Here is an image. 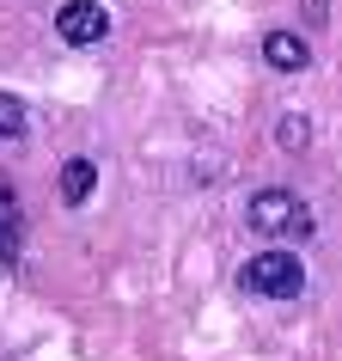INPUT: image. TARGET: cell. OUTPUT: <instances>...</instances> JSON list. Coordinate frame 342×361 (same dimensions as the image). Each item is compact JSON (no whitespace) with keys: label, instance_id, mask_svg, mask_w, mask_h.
Listing matches in <instances>:
<instances>
[{"label":"cell","instance_id":"1","mask_svg":"<svg viewBox=\"0 0 342 361\" xmlns=\"http://www.w3.org/2000/svg\"><path fill=\"white\" fill-rule=\"evenodd\" d=\"M245 227L257 239H312L318 221L305 209V196H293L287 184H263V190H251L245 202Z\"/></svg>","mask_w":342,"mask_h":361},{"label":"cell","instance_id":"2","mask_svg":"<svg viewBox=\"0 0 342 361\" xmlns=\"http://www.w3.org/2000/svg\"><path fill=\"white\" fill-rule=\"evenodd\" d=\"M239 288H245L251 300H300L305 294V264L293 251L269 245V251H257V257L239 264Z\"/></svg>","mask_w":342,"mask_h":361},{"label":"cell","instance_id":"3","mask_svg":"<svg viewBox=\"0 0 342 361\" xmlns=\"http://www.w3.org/2000/svg\"><path fill=\"white\" fill-rule=\"evenodd\" d=\"M56 37L68 49H98L110 37V6L104 0H61L56 6Z\"/></svg>","mask_w":342,"mask_h":361},{"label":"cell","instance_id":"4","mask_svg":"<svg viewBox=\"0 0 342 361\" xmlns=\"http://www.w3.org/2000/svg\"><path fill=\"white\" fill-rule=\"evenodd\" d=\"M25 257V196L19 184L0 171V276H13Z\"/></svg>","mask_w":342,"mask_h":361},{"label":"cell","instance_id":"5","mask_svg":"<svg viewBox=\"0 0 342 361\" xmlns=\"http://www.w3.org/2000/svg\"><path fill=\"white\" fill-rule=\"evenodd\" d=\"M263 68L269 74H305V68H312V43H305L300 31L275 25V31H263Z\"/></svg>","mask_w":342,"mask_h":361},{"label":"cell","instance_id":"6","mask_svg":"<svg viewBox=\"0 0 342 361\" xmlns=\"http://www.w3.org/2000/svg\"><path fill=\"white\" fill-rule=\"evenodd\" d=\"M92 190H98V159H92V153L61 159V209H86Z\"/></svg>","mask_w":342,"mask_h":361},{"label":"cell","instance_id":"7","mask_svg":"<svg viewBox=\"0 0 342 361\" xmlns=\"http://www.w3.org/2000/svg\"><path fill=\"white\" fill-rule=\"evenodd\" d=\"M275 147L281 153H305L312 147V116L305 111H281L275 116Z\"/></svg>","mask_w":342,"mask_h":361},{"label":"cell","instance_id":"8","mask_svg":"<svg viewBox=\"0 0 342 361\" xmlns=\"http://www.w3.org/2000/svg\"><path fill=\"white\" fill-rule=\"evenodd\" d=\"M31 135V104L19 92H0V141H25Z\"/></svg>","mask_w":342,"mask_h":361},{"label":"cell","instance_id":"9","mask_svg":"<svg viewBox=\"0 0 342 361\" xmlns=\"http://www.w3.org/2000/svg\"><path fill=\"white\" fill-rule=\"evenodd\" d=\"M300 19H305V31H324L330 25V0H300Z\"/></svg>","mask_w":342,"mask_h":361}]
</instances>
